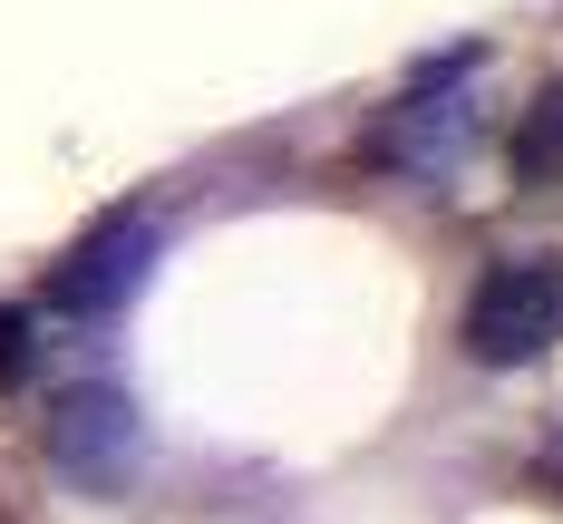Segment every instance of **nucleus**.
<instances>
[{
  "label": "nucleus",
  "mask_w": 563,
  "mask_h": 524,
  "mask_svg": "<svg viewBox=\"0 0 563 524\" xmlns=\"http://www.w3.org/2000/svg\"><path fill=\"white\" fill-rule=\"evenodd\" d=\"M466 146H476V98H466V88H418V98H398V108L369 126V166L418 175V185L456 175Z\"/></svg>",
  "instance_id": "nucleus-3"
},
{
  "label": "nucleus",
  "mask_w": 563,
  "mask_h": 524,
  "mask_svg": "<svg viewBox=\"0 0 563 524\" xmlns=\"http://www.w3.org/2000/svg\"><path fill=\"white\" fill-rule=\"evenodd\" d=\"M456 341L476 369H525V359H544L563 341V272L544 253H525V263H496L486 282L466 291V321H456Z\"/></svg>",
  "instance_id": "nucleus-1"
},
{
  "label": "nucleus",
  "mask_w": 563,
  "mask_h": 524,
  "mask_svg": "<svg viewBox=\"0 0 563 524\" xmlns=\"http://www.w3.org/2000/svg\"><path fill=\"white\" fill-rule=\"evenodd\" d=\"M30 359H40V349H30V321H10V311H0V379H20Z\"/></svg>",
  "instance_id": "nucleus-6"
},
{
  "label": "nucleus",
  "mask_w": 563,
  "mask_h": 524,
  "mask_svg": "<svg viewBox=\"0 0 563 524\" xmlns=\"http://www.w3.org/2000/svg\"><path fill=\"white\" fill-rule=\"evenodd\" d=\"M146 263H156V224H146V214H117L108 233H88V243L68 253V272L49 282V301L78 311V321H108L117 301H136Z\"/></svg>",
  "instance_id": "nucleus-4"
},
{
  "label": "nucleus",
  "mask_w": 563,
  "mask_h": 524,
  "mask_svg": "<svg viewBox=\"0 0 563 524\" xmlns=\"http://www.w3.org/2000/svg\"><path fill=\"white\" fill-rule=\"evenodd\" d=\"M136 457H146V427H136L126 389H68L49 408V466L68 486H126Z\"/></svg>",
  "instance_id": "nucleus-2"
},
{
  "label": "nucleus",
  "mask_w": 563,
  "mask_h": 524,
  "mask_svg": "<svg viewBox=\"0 0 563 524\" xmlns=\"http://www.w3.org/2000/svg\"><path fill=\"white\" fill-rule=\"evenodd\" d=\"M515 166L525 175H563V88H544V98L525 108V126H515Z\"/></svg>",
  "instance_id": "nucleus-5"
}]
</instances>
